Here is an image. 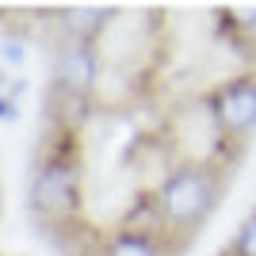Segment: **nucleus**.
<instances>
[{"mask_svg":"<svg viewBox=\"0 0 256 256\" xmlns=\"http://www.w3.org/2000/svg\"><path fill=\"white\" fill-rule=\"evenodd\" d=\"M206 111H210L218 134L226 138L230 150H241L256 134V69L226 76L222 84L206 92Z\"/></svg>","mask_w":256,"mask_h":256,"instance_id":"3","label":"nucleus"},{"mask_svg":"<svg viewBox=\"0 0 256 256\" xmlns=\"http://www.w3.org/2000/svg\"><path fill=\"white\" fill-rule=\"evenodd\" d=\"M115 8H62L46 12V23L54 27V38H73V42H96L115 27Z\"/></svg>","mask_w":256,"mask_h":256,"instance_id":"5","label":"nucleus"},{"mask_svg":"<svg viewBox=\"0 0 256 256\" xmlns=\"http://www.w3.org/2000/svg\"><path fill=\"white\" fill-rule=\"evenodd\" d=\"M214 16L230 27L226 34H230L237 46H245V42L256 46V8H226V12H214Z\"/></svg>","mask_w":256,"mask_h":256,"instance_id":"8","label":"nucleus"},{"mask_svg":"<svg viewBox=\"0 0 256 256\" xmlns=\"http://www.w3.org/2000/svg\"><path fill=\"white\" fill-rule=\"evenodd\" d=\"M27 206H31L34 222L58 237L80 230V214H84L80 134L46 126V138L34 153L31 180H27Z\"/></svg>","mask_w":256,"mask_h":256,"instance_id":"1","label":"nucleus"},{"mask_svg":"<svg viewBox=\"0 0 256 256\" xmlns=\"http://www.w3.org/2000/svg\"><path fill=\"white\" fill-rule=\"evenodd\" d=\"M164 234L172 245L192 241L199 230L214 218L226 195V168L210 160H172L150 188Z\"/></svg>","mask_w":256,"mask_h":256,"instance_id":"2","label":"nucleus"},{"mask_svg":"<svg viewBox=\"0 0 256 256\" xmlns=\"http://www.w3.org/2000/svg\"><path fill=\"white\" fill-rule=\"evenodd\" d=\"M50 84L46 92H62V96L76 100H96L100 76H104V62H100L96 42H73V38H54L50 54Z\"/></svg>","mask_w":256,"mask_h":256,"instance_id":"4","label":"nucleus"},{"mask_svg":"<svg viewBox=\"0 0 256 256\" xmlns=\"http://www.w3.org/2000/svg\"><path fill=\"white\" fill-rule=\"evenodd\" d=\"M226 256H256V210L237 226V234H234V241H230V248H226Z\"/></svg>","mask_w":256,"mask_h":256,"instance_id":"9","label":"nucleus"},{"mask_svg":"<svg viewBox=\"0 0 256 256\" xmlns=\"http://www.w3.org/2000/svg\"><path fill=\"white\" fill-rule=\"evenodd\" d=\"M96 256H176V245L160 234H150V230L115 226L111 234L100 237Z\"/></svg>","mask_w":256,"mask_h":256,"instance_id":"6","label":"nucleus"},{"mask_svg":"<svg viewBox=\"0 0 256 256\" xmlns=\"http://www.w3.org/2000/svg\"><path fill=\"white\" fill-rule=\"evenodd\" d=\"M31 58V31H23V27H8V31H0V69L8 73V69H23Z\"/></svg>","mask_w":256,"mask_h":256,"instance_id":"7","label":"nucleus"},{"mask_svg":"<svg viewBox=\"0 0 256 256\" xmlns=\"http://www.w3.org/2000/svg\"><path fill=\"white\" fill-rule=\"evenodd\" d=\"M8 88H12V76L0 69V96H8Z\"/></svg>","mask_w":256,"mask_h":256,"instance_id":"10","label":"nucleus"},{"mask_svg":"<svg viewBox=\"0 0 256 256\" xmlns=\"http://www.w3.org/2000/svg\"><path fill=\"white\" fill-rule=\"evenodd\" d=\"M0 214H4V188H0Z\"/></svg>","mask_w":256,"mask_h":256,"instance_id":"11","label":"nucleus"}]
</instances>
